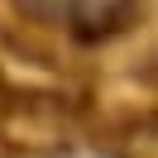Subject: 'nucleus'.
<instances>
[{
	"instance_id": "nucleus-1",
	"label": "nucleus",
	"mask_w": 158,
	"mask_h": 158,
	"mask_svg": "<svg viewBox=\"0 0 158 158\" xmlns=\"http://www.w3.org/2000/svg\"><path fill=\"white\" fill-rule=\"evenodd\" d=\"M24 10L43 24H58V29H72V34H110L129 19L134 0H19Z\"/></svg>"
}]
</instances>
